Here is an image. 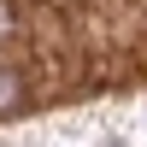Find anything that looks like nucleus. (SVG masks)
Listing matches in <instances>:
<instances>
[{
  "label": "nucleus",
  "mask_w": 147,
  "mask_h": 147,
  "mask_svg": "<svg viewBox=\"0 0 147 147\" xmlns=\"http://www.w3.org/2000/svg\"><path fill=\"white\" fill-rule=\"evenodd\" d=\"M18 100V77H6V71H0V106H12Z\"/></svg>",
  "instance_id": "nucleus-1"
},
{
  "label": "nucleus",
  "mask_w": 147,
  "mask_h": 147,
  "mask_svg": "<svg viewBox=\"0 0 147 147\" xmlns=\"http://www.w3.org/2000/svg\"><path fill=\"white\" fill-rule=\"evenodd\" d=\"M6 30H12V6L0 0V35H6Z\"/></svg>",
  "instance_id": "nucleus-2"
}]
</instances>
